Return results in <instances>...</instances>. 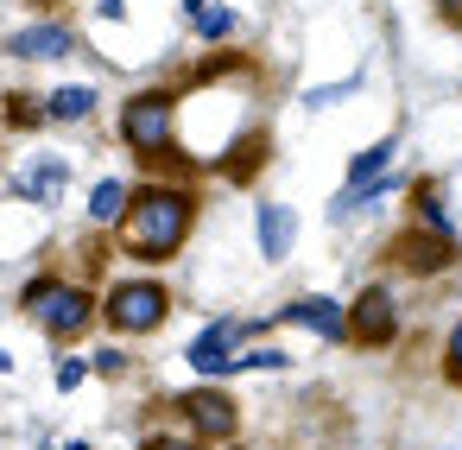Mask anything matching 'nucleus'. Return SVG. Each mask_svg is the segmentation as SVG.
Wrapping results in <instances>:
<instances>
[{
  "instance_id": "1a4fd4ad",
  "label": "nucleus",
  "mask_w": 462,
  "mask_h": 450,
  "mask_svg": "<svg viewBox=\"0 0 462 450\" xmlns=\"http://www.w3.org/2000/svg\"><path fill=\"white\" fill-rule=\"evenodd\" d=\"M273 323H298V330H310V336H323V342H348V305L329 298V292L291 298L285 311H273Z\"/></svg>"
},
{
  "instance_id": "f257e3e1",
  "label": "nucleus",
  "mask_w": 462,
  "mask_h": 450,
  "mask_svg": "<svg viewBox=\"0 0 462 450\" xmlns=\"http://www.w3.org/2000/svg\"><path fill=\"white\" fill-rule=\"evenodd\" d=\"M197 216H203V197H197L190 178H152V184L134 191V203L121 216V254L140 260V267H165V260L184 254Z\"/></svg>"
},
{
  "instance_id": "f8f14e48",
  "label": "nucleus",
  "mask_w": 462,
  "mask_h": 450,
  "mask_svg": "<svg viewBox=\"0 0 462 450\" xmlns=\"http://www.w3.org/2000/svg\"><path fill=\"white\" fill-rule=\"evenodd\" d=\"M64 184H70V165H64V159H32L26 172H14V197H20V203H39V210L58 203Z\"/></svg>"
},
{
  "instance_id": "f03ea898",
  "label": "nucleus",
  "mask_w": 462,
  "mask_h": 450,
  "mask_svg": "<svg viewBox=\"0 0 462 450\" xmlns=\"http://www.w3.org/2000/svg\"><path fill=\"white\" fill-rule=\"evenodd\" d=\"M121 140L140 165H165V172H197L178 153V96L171 89H140L121 102Z\"/></svg>"
},
{
  "instance_id": "20e7f679",
  "label": "nucleus",
  "mask_w": 462,
  "mask_h": 450,
  "mask_svg": "<svg viewBox=\"0 0 462 450\" xmlns=\"http://www.w3.org/2000/svg\"><path fill=\"white\" fill-rule=\"evenodd\" d=\"M171 418H178L190 437H203L209 450H222V444H235V437H241V399H235L228 387H216V380L184 387V393L171 399Z\"/></svg>"
},
{
  "instance_id": "9b49d317",
  "label": "nucleus",
  "mask_w": 462,
  "mask_h": 450,
  "mask_svg": "<svg viewBox=\"0 0 462 450\" xmlns=\"http://www.w3.org/2000/svg\"><path fill=\"white\" fill-rule=\"evenodd\" d=\"M70 52H77V33L58 26V20H39V26L7 33V58H26V64H39V58H70Z\"/></svg>"
},
{
  "instance_id": "39448f33",
  "label": "nucleus",
  "mask_w": 462,
  "mask_h": 450,
  "mask_svg": "<svg viewBox=\"0 0 462 450\" xmlns=\"http://www.w3.org/2000/svg\"><path fill=\"white\" fill-rule=\"evenodd\" d=\"M102 317H108V330H121V336H152V330L171 317V292H165L159 279H121V286L102 292Z\"/></svg>"
},
{
  "instance_id": "0eeeda50",
  "label": "nucleus",
  "mask_w": 462,
  "mask_h": 450,
  "mask_svg": "<svg viewBox=\"0 0 462 450\" xmlns=\"http://www.w3.org/2000/svg\"><path fill=\"white\" fill-rule=\"evenodd\" d=\"M399 298H393V286L386 279H374V286H361L355 298H348V342L355 349H367V355H380V349H393L399 342Z\"/></svg>"
},
{
  "instance_id": "7ed1b4c3",
  "label": "nucleus",
  "mask_w": 462,
  "mask_h": 450,
  "mask_svg": "<svg viewBox=\"0 0 462 450\" xmlns=\"http://www.w3.org/2000/svg\"><path fill=\"white\" fill-rule=\"evenodd\" d=\"M20 305L39 317V330H45L51 342H77V336H89V323L102 317V298H96L89 286H77V279H32Z\"/></svg>"
},
{
  "instance_id": "412c9836",
  "label": "nucleus",
  "mask_w": 462,
  "mask_h": 450,
  "mask_svg": "<svg viewBox=\"0 0 462 450\" xmlns=\"http://www.w3.org/2000/svg\"><path fill=\"white\" fill-rule=\"evenodd\" d=\"M89 368H96V374H127V349H96Z\"/></svg>"
},
{
  "instance_id": "423d86ee",
  "label": "nucleus",
  "mask_w": 462,
  "mask_h": 450,
  "mask_svg": "<svg viewBox=\"0 0 462 450\" xmlns=\"http://www.w3.org/2000/svg\"><path fill=\"white\" fill-rule=\"evenodd\" d=\"M260 330H273V317H209V323L190 336V349H184L190 374H197V380H222L228 355H235V349H247Z\"/></svg>"
},
{
  "instance_id": "6e6552de",
  "label": "nucleus",
  "mask_w": 462,
  "mask_h": 450,
  "mask_svg": "<svg viewBox=\"0 0 462 450\" xmlns=\"http://www.w3.org/2000/svg\"><path fill=\"white\" fill-rule=\"evenodd\" d=\"M386 260H393L405 279H443V273H456V260H462V241H449V235H430V229L405 222V229L393 235Z\"/></svg>"
},
{
  "instance_id": "2eb2a0df",
  "label": "nucleus",
  "mask_w": 462,
  "mask_h": 450,
  "mask_svg": "<svg viewBox=\"0 0 462 450\" xmlns=\"http://www.w3.org/2000/svg\"><path fill=\"white\" fill-rule=\"evenodd\" d=\"M393 153H399V134H386V140L361 146V153L348 159V191H355V184H374V178H386V172H393Z\"/></svg>"
},
{
  "instance_id": "ddd939ff",
  "label": "nucleus",
  "mask_w": 462,
  "mask_h": 450,
  "mask_svg": "<svg viewBox=\"0 0 462 450\" xmlns=\"http://www.w3.org/2000/svg\"><path fill=\"white\" fill-rule=\"evenodd\" d=\"M127 203H134V184H121V178H102V184L89 191V222H96V229H121Z\"/></svg>"
},
{
  "instance_id": "dca6fc26",
  "label": "nucleus",
  "mask_w": 462,
  "mask_h": 450,
  "mask_svg": "<svg viewBox=\"0 0 462 450\" xmlns=\"http://www.w3.org/2000/svg\"><path fill=\"white\" fill-rule=\"evenodd\" d=\"M96 102H102V96H96L89 83H64V89H51V96H45V115H51V121H89V115H96Z\"/></svg>"
},
{
  "instance_id": "aec40b11",
  "label": "nucleus",
  "mask_w": 462,
  "mask_h": 450,
  "mask_svg": "<svg viewBox=\"0 0 462 450\" xmlns=\"http://www.w3.org/2000/svg\"><path fill=\"white\" fill-rule=\"evenodd\" d=\"M361 89V77H342V83H329V89H304V108H329V102H342V96H355Z\"/></svg>"
},
{
  "instance_id": "f3484780",
  "label": "nucleus",
  "mask_w": 462,
  "mask_h": 450,
  "mask_svg": "<svg viewBox=\"0 0 462 450\" xmlns=\"http://www.w3.org/2000/svg\"><path fill=\"white\" fill-rule=\"evenodd\" d=\"M418 229H430V235H449V241H456V216H449V203H443V191H437V184H418Z\"/></svg>"
},
{
  "instance_id": "4468645a",
  "label": "nucleus",
  "mask_w": 462,
  "mask_h": 450,
  "mask_svg": "<svg viewBox=\"0 0 462 450\" xmlns=\"http://www.w3.org/2000/svg\"><path fill=\"white\" fill-rule=\"evenodd\" d=\"M190 26H197V39H203V45H228V39L241 33V14L228 7V0H203V7L190 14Z\"/></svg>"
},
{
  "instance_id": "4be33fe9",
  "label": "nucleus",
  "mask_w": 462,
  "mask_h": 450,
  "mask_svg": "<svg viewBox=\"0 0 462 450\" xmlns=\"http://www.w3.org/2000/svg\"><path fill=\"white\" fill-rule=\"evenodd\" d=\"M83 374H89V361H77V355H70V361H58V387H64V393H70V387H83Z\"/></svg>"
},
{
  "instance_id": "5701e85b",
  "label": "nucleus",
  "mask_w": 462,
  "mask_h": 450,
  "mask_svg": "<svg viewBox=\"0 0 462 450\" xmlns=\"http://www.w3.org/2000/svg\"><path fill=\"white\" fill-rule=\"evenodd\" d=\"M437 20H443V26H456V33H462V0H437Z\"/></svg>"
},
{
  "instance_id": "6ab92c4d",
  "label": "nucleus",
  "mask_w": 462,
  "mask_h": 450,
  "mask_svg": "<svg viewBox=\"0 0 462 450\" xmlns=\"http://www.w3.org/2000/svg\"><path fill=\"white\" fill-rule=\"evenodd\" d=\"M140 450H209V444H203V437H190V431L178 425V431H146V437H140Z\"/></svg>"
},
{
  "instance_id": "b1692460",
  "label": "nucleus",
  "mask_w": 462,
  "mask_h": 450,
  "mask_svg": "<svg viewBox=\"0 0 462 450\" xmlns=\"http://www.w3.org/2000/svg\"><path fill=\"white\" fill-rule=\"evenodd\" d=\"M222 450H247V444H241V437H235V444H222Z\"/></svg>"
},
{
  "instance_id": "a211bd4d",
  "label": "nucleus",
  "mask_w": 462,
  "mask_h": 450,
  "mask_svg": "<svg viewBox=\"0 0 462 450\" xmlns=\"http://www.w3.org/2000/svg\"><path fill=\"white\" fill-rule=\"evenodd\" d=\"M437 374H443L449 387H462V317H456L449 336H443V361H437Z\"/></svg>"
},
{
  "instance_id": "9d476101",
  "label": "nucleus",
  "mask_w": 462,
  "mask_h": 450,
  "mask_svg": "<svg viewBox=\"0 0 462 450\" xmlns=\"http://www.w3.org/2000/svg\"><path fill=\"white\" fill-rule=\"evenodd\" d=\"M291 241H298V216H291V203H254V254L279 267V260L291 254Z\"/></svg>"
}]
</instances>
